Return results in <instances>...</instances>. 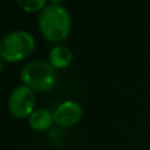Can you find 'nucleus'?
Returning <instances> with one entry per match:
<instances>
[{"instance_id": "nucleus-7", "label": "nucleus", "mask_w": 150, "mask_h": 150, "mask_svg": "<svg viewBox=\"0 0 150 150\" xmlns=\"http://www.w3.org/2000/svg\"><path fill=\"white\" fill-rule=\"evenodd\" d=\"M49 62L54 69H66L73 62V52L65 45H55L49 53Z\"/></svg>"}, {"instance_id": "nucleus-5", "label": "nucleus", "mask_w": 150, "mask_h": 150, "mask_svg": "<svg viewBox=\"0 0 150 150\" xmlns=\"http://www.w3.org/2000/svg\"><path fill=\"white\" fill-rule=\"evenodd\" d=\"M54 115V122L61 127H73L83 116V108L80 103L76 100H65L57 105V108L53 112Z\"/></svg>"}, {"instance_id": "nucleus-2", "label": "nucleus", "mask_w": 150, "mask_h": 150, "mask_svg": "<svg viewBox=\"0 0 150 150\" xmlns=\"http://www.w3.org/2000/svg\"><path fill=\"white\" fill-rule=\"evenodd\" d=\"M21 80L25 86L36 91H50L58 83V73L50 62L33 61L21 69Z\"/></svg>"}, {"instance_id": "nucleus-3", "label": "nucleus", "mask_w": 150, "mask_h": 150, "mask_svg": "<svg viewBox=\"0 0 150 150\" xmlns=\"http://www.w3.org/2000/svg\"><path fill=\"white\" fill-rule=\"evenodd\" d=\"M36 46L33 34L28 30H13L0 41V55L7 62H18L30 55Z\"/></svg>"}, {"instance_id": "nucleus-8", "label": "nucleus", "mask_w": 150, "mask_h": 150, "mask_svg": "<svg viewBox=\"0 0 150 150\" xmlns=\"http://www.w3.org/2000/svg\"><path fill=\"white\" fill-rule=\"evenodd\" d=\"M17 5L25 12H41L47 5L46 0H17Z\"/></svg>"}, {"instance_id": "nucleus-1", "label": "nucleus", "mask_w": 150, "mask_h": 150, "mask_svg": "<svg viewBox=\"0 0 150 150\" xmlns=\"http://www.w3.org/2000/svg\"><path fill=\"white\" fill-rule=\"evenodd\" d=\"M38 28L47 41H63L71 30L70 12L58 1L50 3L40 12Z\"/></svg>"}, {"instance_id": "nucleus-4", "label": "nucleus", "mask_w": 150, "mask_h": 150, "mask_svg": "<svg viewBox=\"0 0 150 150\" xmlns=\"http://www.w3.org/2000/svg\"><path fill=\"white\" fill-rule=\"evenodd\" d=\"M34 105L36 98L33 90L25 84L15 87L8 98V111L16 119H29V116L36 111Z\"/></svg>"}, {"instance_id": "nucleus-6", "label": "nucleus", "mask_w": 150, "mask_h": 150, "mask_svg": "<svg viewBox=\"0 0 150 150\" xmlns=\"http://www.w3.org/2000/svg\"><path fill=\"white\" fill-rule=\"evenodd\" d=\"M54 122V115L47 108H38L29 116V125L37 132H45L50 129Z\"/></svg>"}]
</instances>
